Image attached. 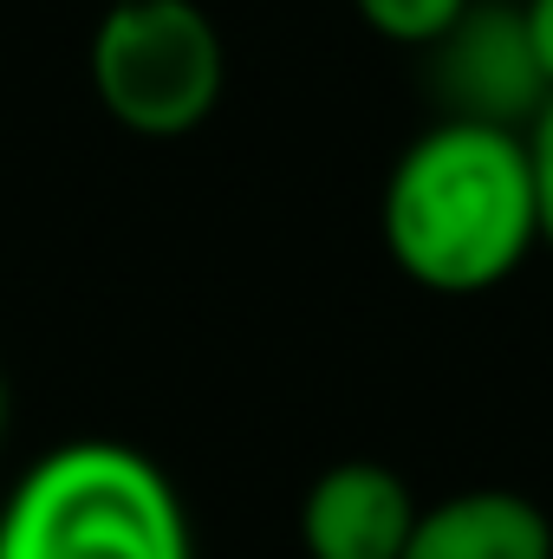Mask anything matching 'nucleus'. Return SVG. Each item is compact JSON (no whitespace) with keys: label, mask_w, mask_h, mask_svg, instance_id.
<instances>
[{"label":"nucleus","mask_w":553,"mask_h":559,"mask_svg":"<svg viewBox=\"0 0 553 559\" xmlns=\"http://www.w3.org/2000/svg\"><path fill=\"white\" fill-rule=\"evenodd\" d=\"M378 235L391 267L443 299L495 293L541 248V202L528 131L436 118L416 131L378 202Z\"/></svg>","instance_id":"1"},{"label":"nucleus","mask_w":553,"mask_h":559,"mask_svg":"<svg viewBox=\"0 0 553 559\" xmlns=\"http://www.w3.org/2000/svg\"><path fill=\"white\" fill-rule=\"evenodd\" d=\"M0 559H196V527L156 455L79 436L7 488Z\"/></svg>","instance_id":"2"},{"label":"nucleus","mask_w":553,"mask_h":559,"mask_svg":"<svg viewBox=\"0 0 553 559\" xmlns=\"http://www.w3.org/2000/svg\"><path fill=\"white\" fill-rule=\"evenodd\" d=\"M85 79L118 131L169 143L215 118L228 92V46L196 0H118L98 7Z\"/></svg>","instance_id":"3"},{"label":"nucleus","mask_w":553,"mask_h":559,"mask_svg":"<svg viewBox=\"0 0 553 559\" xmlns=\"http://www.w3.org/2000/svg\"><path fill=\"white\" fill-rule=\"evenodd\" d=\"M430 85H436L443 118L528 131L553 92L528 46L521 0H469L462 20L430 46Z\"/></svg>","instance_id":"4"},{"label":"nucleus","mask_w":553,"mask_h":559,"mask_svg":"<svg viewBox=\"0 0 553 559\" xmlns=\"http://www.w3.org/2000/svg\"><path fill=\"white\" fill-rule=\"evenodd\" d=\"M423 514L416 488L372 455L332 462L299 495V554L306 559H404Z\"/></svg>","instance_id":"5"},{"label":"nucleus","mask_w":553,"mask_h":559,"mask_svg":"<svg viewBox=\"0 0 553 559\" xmlns=\"http://www.w3.org/2000/svg\"><path fill=\"white\" fill-rule=\"evenodd\" d=\"M404 559H553V521L521 488H456L423 501Z\"/></svg>","instance_id":"6"},{"label":"nucleus","mask_w":553,"mask_h":559,"mask_svg":"<svg viewBox=\"0 0 553 559\" xmlns=\"http://www.w3.org/2000/svg\"><path fill=\"white\" fill-rule=\"evenodd\" d=\"M462 7H469V0H352V13H358L378 39H391V46H423V52L462 20Z\"/></svg>","instance_id":"7"},{"label":"nucleus","mask_w":553,"mask_h":559,"mask_svg":"<svg viewBox=\"0 0 553 559\" xmlns=\"http://www.w3.org/2000/svg\"><path fill=\"white\" fill-rule=\"evenodd\" d=\"M528 163H534V202H541V248L553 254V98L528 124Z\"/></svg>","instance_id":"8"},{"label":"nucleus","mask_w":553,"mask_h":559,"mask_svg":"<svg viewBox=\"0 0 553 559\" xmlns=\"http://www.w3.org/2000/svg\"><path fill=\"white\" fill-rule=\"evenodd\" d=\"M521 26H528V46L541 59V79L553 92V0H521Z\"/></svg>","instance_id":"9"},{"label":"nucleus","mask_w":553,"mask_h":559,"mask_svg":"<svg viewBox=\"0 0 553 559\" xmlns=\"http://www.w3.org/2000/svg\"><path fill=\"white\" fill-rule=\"evenodd\" d=\"M0 442H7V378H0Z\"/></svg>","instance_id":"10"},{"label":"nucleus","mask_w":553,"mask_h":559,"mask_svg":"<svg viewBox=\"0 0 553 559\" xmlns=\"http://www.w3.org/2000/svg\"><path fill=\"white\" fill-rule=\"evenodd\" d=\"M105 7H118V0H105Z\"/></svg>","instance_id":"11"}]
</instances>
